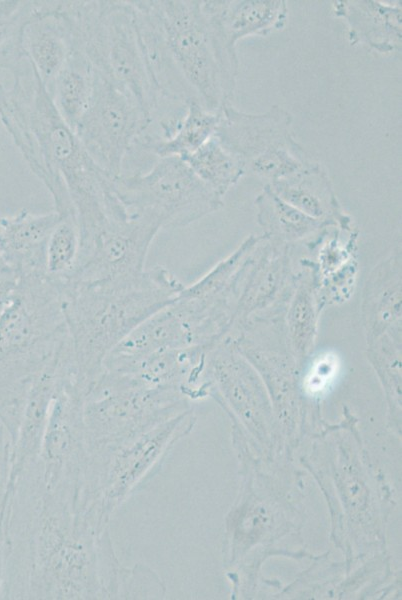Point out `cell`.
<instances>
[{
    "instance_id": "cell-23",
    "label": "cell",
    "mask_w": 402,
    "mask_h": 600,
    "mask_svg": "<svg viewBox=\"0 0 402 600\" xmlns=\"http://www.w3.org/2000/svg\"><path fill=\"white\" fill-rule=\"evenodd\" d=\"M315 294L313 277L303 273L294 281L286 302L284 334L296 362H302L314 347L319 312Z\"/></svg>"
},
{
    "instance_id": "cell-29",
    "label": "cell",
    "mask_w": 402,
    "mask_h": 600,
    "mask_svg": "<svg viewBox=\"0 0 402 600\" xmlns=\"http://www.w3.org/2000/svg\"><path fill=\"white\" fill-rule=\"evenodd\" d=\"M17 276H0V315L10 303L17 285Z\"/></svg>"
},
{
    "instance_id": "cell-26",
    "label": "cell",
    "mask_w": 402,
    "mask_h": 600,
    "mask_svg": "<svg viewBox=\"0 0 402 600\" xmlns=\"http://www.w3.org/2000/svg\"><path fill=\"white\" fill-rule=\"evenodd\" d=\"M36 1L0 0V73L10 72L25 56L22 33Z\"/></svg>"
},
{
    "instance_id": "cell-25",
    "label": "cell",
    "mask_w": 402,
    "mask_h": 600,
    "mask_svg": "<svg viewBox=\"0 0 402 600\" xmlns=\"http://www.w3.org/2000/svg\"><path fill=\"white\" fill-rule=\"evenodd\" d=\"M181 159L220 197L246 171L243 161L226 150L214 135L197 151Z\"/></svg>"
},
{
    "instance_id": "cell-2",
    "label": "cell",
    "mask_w": 402,
    "mask_h": 600,
    "mask_svg": "<svg viewBox=\"0 0 402 600\" xmlns=\"http://www.w3.org/2000/svg\"><path fill=\"white\" fill-rule=\"evenodd\" d=\"M144 53L162 98L196 99L210 112L229 102L235 77L214 40L202 1L133 0Z\"/></svg>"
},
{
    "instance_id": "cell-27",
    "label": "cell",
    "mask_w": 402,
    "mask_h": 600,
    "mask_svg": "<svg viewBox=\"0 0 402 600\" xmlns=\"http://www.w3.org/2000/svg\"><path fill=\"white\" fill-rule=\"evenodd\" d=\"M80 251V239L73 219L62 218L51 232L45 252L46 273L63 278L75 268Z\"/></svg>"
},
{
    "instance_id": "cell-30",
    "label": "cell",
    "mask_w": 402,
    "mask_h": 600,
    "mask_svg": "<svg viewBox=\"0 0 402 600\" xmlns=\"http://www.w3.org/2000/svg\"><path fill=\"white\" fill-rule=\"evenodd\" d=\"M0 276H17L13 266L0 247Z\"/></svg>"
},
{
    "instance_id": "cell-19",
    "label": "cell",
    "mask_w": 402,
    "mask_h": 600,
    "mask_svg": "<svg viewBox=\"0 0 402 600\" xmlns=\"http://www.w3.org/2000/svg\"><path fill=\"white\" fill-rule=\"evenodd\" d=\"M363 311L367 341L384 334L401 337V260L399 253L374 269L366 283Z\"/></svg>"
},
{
    "instance_id": "cell-9",
    "label": "cell",
    "mask_w": 402,
    "mask_h": 600,
    "mask_svg": "<svg viewBox=\"0 0 402 600\" xmlns=\"http://www.w3.org/2000/svg\"><path fill=\"white\" fill-rule=\"evenodd\" d=\"M95 73L90 104L74 132L98 167L115 178L151 121L130 95Z\"/></svg>"
},
{
    "instance_id": "cell-6",
    "label": "cell",
    "mask_w": 402,
    "mask_h": 600,
    "mask_svg": "<svg viewBox=\"0 0 402 600\" xmlns=\"http://www.w3.org/2000/svg\"><path fill=\"white\" fill-rule=\"evenodd\" d=\"M185 420L180 413L120 443L88 451L82 505L99 531L108 529L115 511L160 469Z\"/></svg>"
},
{
    "instance_id": "cell-11",
    "label": "cell",
    "mask_w": 402,
    "mask_h": 600,
    "mask_svg": "<svg viewBox=\"0 0 402 600\" xmlns=\"http://www.w3.org/2000/svg\"><path fill=\"white\" fill-rule=\"evenodd\" d=\"M161 227L141 218L116 217L84 247L74 270L63 277L99 281L144 271L145 261Z\"/></svg>"
},
{
    "instance_id": "cell-14",
    "label": "cell",
    "mask_w": 402,
    "mask_h": 600,
    "mask_svg": "<svg viewBox=\"0 0 402 600\" xmlns=\"http://www.w3.org/2000/svg\"><path fill=\"white\" fill-rule=\"evenodd\" d=\"M202 10L222 57L236 75V42L249 35H267L281 29L287 19L283 0L202 1Z\"/></svg>"
},
{
    "instance_id": "cell-16",
    "label": "cell",
    "mask_w": 402,
    "mask_h": 600,
    "mask_svg": "<svg viewBox=\"0 0 402 600\" xmlns=\"http://www.w3.org/2000/svg\"><path fill=\"white\" fill-rule=\"evenodd\" d=\"M289 277L286 245L276 242L266 245L240 294L234 314L238 323L243 326L250 319L259 317L264 310L271 316L272 308L277 312V306H283L291 293L288 283L293 281Z\"/></svg>"
},
{
    "instance_id": "cell-4",
    "label": "cell",
    "mask_w": 402,
    "mask_h": 600,
    "mask_svg": "<svg viewBox=\"0 0 402 600\" xmlns=\"http://www.w3.org/2000/svg\"><path fill=\"white\" fill-rule=\"evenodd\" d=\"M69 342L60 280L20 275L0 315V416L19 413L33 379Z\"/></svg>"
},
{
    "instance_id": "cell-3",
    "label": "cell",
    "mask_w": 402,
    "mask_h": 600,
    "mask_svg": "<svg viewBox=\"0 0 402 600\" xmlns=\"http://www.w3.org/2000/svg\"><path fill=\"white\" fill-rule=\"evenodd\" d=\"M59 279L76 377L85 394L108 354L185 287L160 265L99 281Z\"/></svg>"
},
{
    "instance_id": "cell-8",
    "label": "cell",
    "mask_w": 402,
    "mask_h": 600,
    "mask_svg": "<svg viewBox=\"0 0 402 600\" xmlns=\"http://www.w3.org/2000/svg\"><path fill=\"white\" fill-rule=\"evenodd\" d=\"M85 392L68 370L60 379L43 437L38 468L45 491L81 505L88 464Z\"/></svg>"
},
{
    "instance_id": "cell-13",
    "label": "cell",
    "mask_w": 402,
    "mask_h": 600,
    "mask_svg": "<svg viewBox=\"0 0 402 600\" xmlns=\"http://www.w3.org/2000/svg\"><path fill=\"white\" fill-rule=\"evenodd\" d=\"M75 41L66 1H36L23 29L22 49L47 92L69 58Z\"/></svg>"
},
{
    "instance_id": "cell-17",
    "label": "cell",
    "mask_w": 402,
    "mask_h": 600,
    "mask_svg": "<svg viewBox=\"0 0 402 600\" xmlns=\"http://www.w3.org/2000/svg\"><path fill=\"white\" fill-rule=\"evenodd\" d=\"M61 219L56 211L36 214L25 209L0 216V247L17 277L46 272V244Z\"/></svg>"
},
{
    "instance_id": "cell-20",
    "label": "cell",
    "mask_w": 402,
    "mask_h": 600,
    "mask_svg": "<svg viewBox=\"0 0 402 600\" xmlns=\"http://www.w3.org/2000/svg\"><path fill=\"white\" fill-rule=\"evenodd\" d=\"M338 16L350 26L352 43L361 41L378 52L401 49V7L378 1H337Z\"/></svg>"
},
{
    "instance_id": "cell-24",
    "label": "cell",
    "mask_w": 402,
    "mask_h": 600,
    "mask_svg": "<svg viewBox=\"0 0 402 600\" xmlns=\"http://www.w3.org/2000/svg\"><path fill=\"white\" fill-rule=\"evenodd\" d=\"M258 223L273 242L288 244L317 233L333 223L315 219L281 199L267 184L256 198Z\"/></svg>"
},
{
    "instance_id": "cell-28",
    "label": "cell",
    "mask_w": 402,
    "mask_h": 600,
    "mask_svg": "<svg viewBox=\"0 0 402 600\" xmlns=\"http://www.w3.org/2000/svg\"><path fill=\"white\" fill-rule=\"evenodd\" d=\"M164 595L165 586L160 576L148 566L141 563L120 566L115 599H160Z\"/></svg>"
},
{
    "instance_id": "cell-15",
    "label": "cell",
    "mask_w": 402,
    "mask_h": 600,
    "mask_svg": "<svg viewBox=\"0 0 402 600\" xmlns=\"http://www.w3.org/2000/svg\"><path fill=\"white\" fill-rule=\"evenodd\" d=\"M220 120L214 136L222 146L240 158L245 169L261 154L279 146L293 145L291 115L280 107L252 115L236 110L230 102L219 109Z\"/></svg>"
},
{
    "instance_id": "cell-1",
    "label": "cell",
    "mask_w": 402,
    "mask_h": 600,
    "mask_svg": "<svg viewBox=\"0 0 402 600\" xmlns=\"http://www.w3.org/2000/svg\"><path fill=\"white\" fill-rule=\"evenodd\" d=\"M0 81V121L31 171L49 191L55 210L81 233L99 228L113 202L111 177L92 160L64 121L38 74L23 58Z\"/></svg>"
},
{
    "instance_id": "cell-7",
    "label": "cell",
    "mask_w": 402,
    "mask_h": 600,
    "mask_svg": "<svg viewBox=\"0 0 402 600\" xmlns=\"http://www.w3.org/2000/svg\"><path fill=\"white\" fill-rule=\"evenodd\" d=\"M112 190L128 217L161 229L186 226L222 206L221 197L177 156L156 159L143 172L112 178Z\"/></svg>"
},
{
    "instance_id": "cell-12",
    "label": "cell",
    "mask_w": 402,
    "mask_h": 600,
    "mask_svg": "<svg viewBox=\"0 0 402 600\" xmlns=\"http://www.w3.org/2000/svg\"><path fill=\"white\" fill-rule=\"evenodd\" d=\"M73 365L69 340L30 384L11 444L7 484L12 483L26 466L37 461L58 384Z\"/></svg>"
},
{
    "instance_id": "cell-22",
    "label": "cell",
    "mask_w": 402,
    "mask_h": 600,
    "mask_svg": "<svg viewBox=\"0 0 402 600\" xmlns=\"http://www.w3.org/2000/svg\"><path fill=\"white\" fill-rule=\"evenodd\" d=\"M95 77L93 65L75 41L48 92L58 113L73 130L90 104Z\"/></svg>"
},
{
    "instance_id": "cell-10",
    "label": "cell",
    "mask_w": 402,
    "mask_h": 600,
    "mask_svg": "<svg viewBox=\"0 0 402 600\" xmlns=\"http://www.w3.org/2000/svg\"><path fill=\"white\" fill-rule=\"evenodd\" d=\"M182 395L170 387L127 386L86 396L88 451L120 443L180 414Z\"/></svg>"
},
{
    "instance_id": "cell-5",
    "label": "cell",
    "mask_w": 402,
    "mask_h": 600,
    "mask_svg": "<svg viewBox=\"0 0 402 600\" xmlns=\"http://www.w3.org/2000/svg\"><path fill=\"white\" fill-rule=\"evenodd\" d=\"M77 44L95 71L130 95L149 116L162 102L131 1H67Z\"/></svg>"
},
{
    "instance_id": "cell-21",
    "label": "cell",
    "mask_w": 402,
    "mask_h": 600,
    "mask_svg": "<svg viewBox=\"0 0 402 600\" xmlns=\"http://www.w3.org/2000/svg\"><path fill=\"white\" fill-rule=\"evenodd\" d=\"M219 120V111L210 112L196 99H190L185 116L172 137L163 140L141 137L131 153L149 160L170 156L182 158L197 151L215 134Z\"/></svg>"
},
{
    "instance_id": "cell-18",
    "label": "cell",
    "mask_w": 402,
    "mask_h": 600,
    "mask_svg": "<svg viewBox=\"0 0 402 600\" xmlns=\"http://www.w3.org/2000/svg\"><path fill=\"white\" fill-rule=\"evenodd\" d=\"M272 190L285 202L315 219L347 227L327 173L308 163L297 172L271 182Z\"/></svg>"
}]
</instances>
